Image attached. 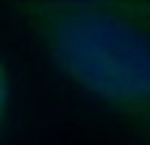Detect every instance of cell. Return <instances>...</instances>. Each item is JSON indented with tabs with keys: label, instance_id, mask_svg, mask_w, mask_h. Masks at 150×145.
<instances>
[{
	"label": "cell",
	"instance_id": "cell-1",
	"mask_svg": "<svg viewBox=\"0 0 150 145\" xmlns=\"http://www.w3.org/2000/svg\"><path fill=\"white\" fill-rule=\"evenodd\" d=\"M53 89L117 145H150V0L3 3Z\"/></svg>",
	"mask_w": 150,
	"mask_h": 145
},
{
	"label": "cell",
	"instance_id": "cell-2",
	"mask_svg": "<svg viewBox=\"0 0 150 145\" xmlns=\"http://www.w3.org/2000/svg\"><path fill=\"white\" fill-rule=\"evenodd\" d=\"M8 114H11V75H8V64L0 56V134L8 123Z\"/></svg>",
	"mask_w": 150,
	"mask_h": 145
}]
</instances>
